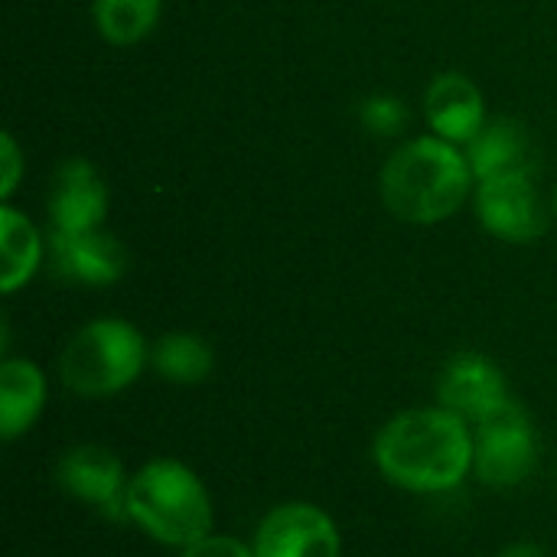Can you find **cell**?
<instances>
[{
	"label": "cell",
	"instance_id": "cell-1",
	"mask_svg": "<svg viewBox=\"0 0 557 557\" xmlns=\"http://www.w3.org/2000/svg\"><path fill=\"white\" fill-rule=\"evenodd\" d=\"M372 457L379 473L414 496H441L473 473V431L447 408H411L385 421Z\"/></svg>",
	"mask_w": 557,
	"mask_h": 557
},
{
	"label": "cell",
	"instance_id": "cell-2",
	"mask_svg": "<svg viewBox=\"0 0 557 557\" xmlns=\"http://www.w3.org/2000/svg\"><path fill=\"white\" fill-rule=\"evenodd\" d=\"M470 160L444 137H414L382 166V202L411 225L450 219L470 196Z\"/></svg>",
	"mask_w": 557,
	"mask_h": 557
},
{
	"label": "cell",
	"instance_id": "cell-3",
	"mask_svg": "<svg viewBox=\"0 0 557 557\" xmlns=\"http://www.w3.org/2000/svg\"><path fill=\"white\" fill-rule=\"evenodd\" d=\"M127 522L166 548H189L212 532V496L180 460H147L127 486Z\"/></svg>",
	"mask_w": 557,
	"mask_h": 557
},
{
	"label": "cell",
	"instance_id": "cell-4",
	"mask_svg": "<svg viewBox=\"0 0 557 557\" xmlns=\"http://www.w3.org/2000/svg\"><path fill=\"white\" fill-rule=\"evenodd\" d=\"M147 362H150V349L140 330L127 320L104 317L85 323L65 343L59 359V375L69 392L82 398H104L134 385Z\"/></svg>",
	"mask_w": 557,
	"mask_h": 557
},
{
	"label": "cell",
	"instance_id": "cell-5",
	"mask_svg": "<svg viewBox=\"0 0 557 557\" xmlns=\"http://www.w3.org/2000/svg\"><path fill=\"white\" fill-rule=\"evenodd\" d=\"M539 467V431L532 414L512 398L473 428V473L490 490H516Z\"/></svg>",
	"mask_w": 557,
	"mask_h": 557
},
{
	"label": "cell",
	"instance_id": "cell-6",
	"mask_svg": "<svg viewBox=\"0 0 557 557\" xmlns=\"http://www.w3.org/2000/svg\"><path fill=\"white\" fill-rule=\"evenodd\" d=\"M55 480L72 499L91 506L98 516L111 522H127L131 476L121 457H114L108 447H98V444L69 447L55 463Z\"/></svg>",
	"mask_w": 557,
	"mask_h": 557
},
{
	"label": "cell",
	"instance_id": "cell-7",
	"mask_svg": "<svg viewBox=\"0 0 557 557\" xmlns=\"http://www.w3.org/2000/svg\"><path fill=\"white\" fill-rule=\"evenodd\" d=\"M251 548L255 557H343V539L320 506L284 503L261 519Z\"/></svg>",
	"mask_w": 557,
	"mask_h": 557
},
{
	"label": "cell",
	"instance_id": "cell-8",
	"mask_svg": "<svg viewBox=\"0 0 557 557\" xmlns=\"http://www.w3.org/2000/svg\"><path fill=\"white\" fill-rule=\"evenodd\" d=\"M532 176L535 173H506V176L480 180L476 215L490 235L512 245H529L545 235L548 215Z\"/></svg>",
	"mask_w": 557,
	"mask_h": 557
},
{
	"label": "cell",
	"instance_id": "cell-9",
	"mask_svg": "<svg viewBox=\"0 0 557 557\" xmlns=\"http://www.w3.org/2000/svg\"><path fill=\"white\" fill-rule=\"evenodd\" d=\"M512 401L503 369L483 352H457L437 375V405L470 428Z\"/></svg>",
	"mask_w": 557,
	"mask_h": 557
},
{
	"label": "cell",
	"instance_id": "cell-10",
	"mask_svg": "<svg viewBox=\"0 0 557 557\" xmlns=\"http://www.w3.org/2000/svg\"><path fill=\"white\" fill-rule=\"evenodd\" d=\"M104 212H108V189L101 173L82 157L62 160L46 189V215L52 232L101 228Z\"/></svg>",
	"mask_w": 557,
	"mask_h": 557
},
{
	"label": "cell",
	"instance_id": "cell-11",
	"mask_svg": "<svg viewBox=\"0 0 557 557\" xmlns=\"http://www.w3.org/2000/svg\"><path fill=\"white\" fill-rule=\"evenodd\" d=\"M49 261L62 281L82 284V287H108V284L121 281L131 264L127 248L101 228L52 232L49 235Z\"/></svg>",
	"mask_w": 557,
	"mask_h": 557
},
{
	"label": "cell",
	"instance_id": "cell-12",
	"mask_svg": "<svg viewBox=\"0 0 557 557\" xmlns=\"http://www.w3.org/2000/svg\"><path fill=\"white\" fill-rule=\"evenodd\" d=\"M424 114L434 137H444L450 144H470L486 124L483 95L460 72H444L431 82L424 95Z\"/></svg>",
	"mask_w": 557,
	"mask_h": 557
},
{
	"label": "cell",
	"instance_id": "cell-13",
	"mask_svg": "<svg viewBox=\"0 0 557 557\" xmlns=\"http://www.w3.org/2000/svg\"><path fill=\"white\" fill-rule=\"evenodd\" d=\"M467 160L476 180H493L506 173H535V147L522 121L493 117L467 144Z\"/></svg>",
	"mask_w": 557,
	"mask_h": 557
},
{
	"label": "cell",
	"instance_id": "cell-14",
	"mask_svg": "<svg viewBox=\"0 0 557 557\" xmlns=\"http://www.w3.org/2000/svg\"><path fill=\"white\" fill-rule=\"evenodd\" d=\"M46 408V375L29 359H3L0 366V437H23Z\"/></svg>",
	"mask_w": 557,
	"mask_h": 557
},
{
	"label": "cell",
	"instance_id": "cell-15",
	"mask_svg": "<svg viewBox=\"0 0 557 557\" xmlns=\"http://www.w3.org/2000/svg\"><path fill=\"white\" fill-rule=\"evenodd\" d=\"M0 290H20L42 264V238L36 225L13 206L0 209Z\"/></svg>",
	"mask_w": 557,
	"mask_h": 557
},
{
	"label": "cell",
	"instance_id": "cell-16",
	"mask_svg": "<svg viewBox=\"0 0 557 557\" xmlns=\"http://www.w3.org/2000/svg\"><path fill=\"white\" fill-rule=\"evenodd\" d=\"M150 366L173 385H199L209 379L215 352L202 336L176 330L157 339V346L150 349Z\"/></svg>",
	"mask_w": 557,
	"mask_h": 557
},
{
	"label": "cell",
	"instance_id": "cell-17",
	"mask_svg": "<svg viewBox=\"0 0 557 557\" xmlns=\"http://www.w3.org/2000/svg\"><path fill=\"white\" fill-rule=\"evenodd\" d=\"M163 0H95V26L114 46L144 39L160 20Z\"/></svg>",
	"mask_w": 557,
	"mask_h": 557
},
{
	"label": "cell",
	"instance_id": "cell-18",
	"mask_svg": "<svg viewBox=\"0 0 557 557\" xmlns=\"http://www.w3.org/2000/svg\"><path fill=\"white\" fill-rule=\"evenodd\" d=\"M359 117H362V124H366L372 134H379V137H395V134H401L405 124H408V108H405L398 98H392V95H375V98H366V101H362Z\"/></svg>",
	"mask_w": 557,
	"mask_h": 557
},
{
	"label": "cell",
	"instance_id": "cell-19",
	"mask_svg": "<svg viewBox=\"0 0 557 557\" xmlns=\"http://www.w3.org/2000/svg\"><path fill=\"white\" fill-rule=\"evenodd\" d=\"M180 557H255V548L232 539V535H206L199 542H193L189 548H183Z\"/></svg>",
	"mask_w": 557,
	"mask_h": 557
},
{
	"label": "cell",
	"instance_id": "cell-20",
	"mask_svg": "<svg viewBox=\"0 0 557 557\" xmlns=\"http://www.w3.org/2000/svg\"><path fill=\"white\" fill-rule=\"evenodd\" d=\"M0 163H3L0 199H10V193L20 183V170H23V157H20V147L13 140V134H0Z\"/></svg>",
	"mask_w": 557,
	"mask_h": 557
},
{
	"label": "cell",
	"instance_id": "cell-21",
	"mask_svg": "<svg viewBox=\"0 0 557 557\" xmlns=\"http://www.w3.org/2000/svg\"><path fill=\"white\" fill-rule=\"evenodd\" d=\"M496 557H548L539 545H532V542H516V545H509L506 552H499Z\"/></svg>",
	"mask_w": 557,
	"mask_h": 557
},
{
	"label": "cell",
	"instance_id": "cell-22",
	"mask_svg": "<svg viewBox=\"0 0 557 557\" xmlns=\"http://www.w3.org/2000/svg\"><path fill=\"white\" fill-rule=\"evenodd\" d=\"M555 212H557V193H555Z\"/></svg>",
	"mask_w": 557,
	"mask_h": 557
}]
</instances>
